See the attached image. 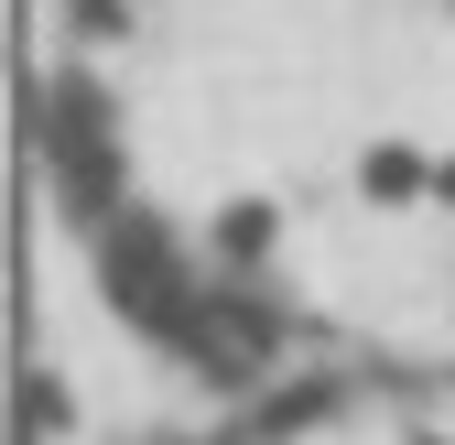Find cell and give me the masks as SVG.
<instances>
[{
	"label": "cell",
	"instance_id": "6da1fadb",
	"mask_svg": "<svg viewBox=\"0 0 455 445\" xmlns=\"http://www.w3.org/2000/svg\"><path fill=\"white\" fill-rule=\"evenodd\" d=\"M98 283H108V304H120L141 337H163V348H185L196 315H206V283L185 271V250H174L163 217H108V229H98Z\"/></svg>",
	"mask_w": 455,
	"mask_h": 445
},
{
	"label": "cell",
	"instance_id": "7a4b0ae2",
	"mask_svg": "<svg viewBox=\"0 0 455 445\" xmlns=\"http://www.w3.org/2000/svg\"><path fill=\"white\" fill-rule=\"evenodd\" d=\"M44 163H54V196H66L76 229H108V217H120V142H108V98L87 77L44 87Z\"/></svg>",
	"mask_w": 455,
	"mask_h": 445
},
{
	"label": "cell",
	"instance_id": "3957f363",
	"mask_svg": "<svg viewBox=\"0 0 455 445\" xmlns=\"http://www.w3.org/2000/svg\"><path fill=\"white\" fill-rule=\"evenodd\" d=\"M358 185H369V206H412V196H434V185H444V163H434V152H412V142H379V152L358 163Z\"/></svg>",
	"mask_w": 455,
	"mask_h": 445
},
{
	"label": "cell",
	"instance_id": "277c9868",
	"mask_svg": "<svg viewBox=\"0 0 455 445\" xmlns=\"http://www.w3.org/2000/svg\"><path fill=\"white\" fill-rule=\"evenodd\" d=\"M217 239H228V261H260V250H271V206H228Z\"/></svg>",
	"mask_w": 455,
	"mask_h": 445
},
{
	"label": "cell",
	"instance_id": "5b68a950",
	"mask_svg": "<svg viewBox=\"0 0 455 445\" xmlns=\"http://www.w3.org/2000/svg\"><path fill=\"white\" fill-rule=\"evenodd\" d=\"M22 424L54 434V424H66V392H54V380H22Z\"/></svg>",
	"mask_w": 455,
	"mask_h": 445
},
{
	"label": "cell",
	"instance_id": "8992f818",
	"mask_svg": "<svg viewBox=\"0 0 455 445\" xmlns=\"http://www.w3.org/2000/svg\"><path fill=\"white\" fill-rule=\"evenodd\" d=\"M444 196H455V163H444Z\"/></svg>",
	"mask_w": 455,
	"mask_h": 445
}]
</instances>
